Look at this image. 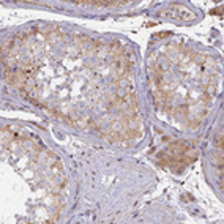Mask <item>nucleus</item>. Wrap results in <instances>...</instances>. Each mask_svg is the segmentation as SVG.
<instances>
[{"label": "nucleus", "mask_w": 224, "mask_h": 224, "mask_svg": "<svg viewBox=\"0 0 224 224\" xmlns=\"http://www.w3.org/2000/svg\"><path fill=\"white\" fill-rule=\"evenodd\" d=\"M216 145H218L219 148L222 147V130H219L218 134H216Z\"/></svg>", "instance_id": "2"}, {"label": "nucleus", "mask_w": 224, "mask_h": 224, "mask_svg": "<svg viewBox=\"0 0 224 224\" xmlns=\"http://www.w3.org/2000/svg\"><path fill=\"white\" fill-rule=\"evenodd\" d=\"M174 115H175L177 118H182L185 115H188V106H179L174 109Z\"/></svg>", "instance_id": "1"}]
</instances>
